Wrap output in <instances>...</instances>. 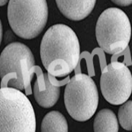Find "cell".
<instances>
[{
  "instance_id": "cell-13",
  "label": "cell",
  "mask_w": 132,
  "mask_h": 132,
  "mask_svg": "<svg viewBox=\"0 0 132 132\" xmlns=\"http://www.w3.org/2000/svg\"><path fill=\"white\" fill-rule=\"evenodd\" d=\"M111 1L118 5L122 7L129 6L132 4V0H111Z\"/></svg>"
},
{
  "instance_id": "cell-3",
  "label": "cell",
  "mask_w": 132,
  "mask_h": 132,
  "mask_svg": "<svg viewBox=\"0 0 132 132\" xmlns=\"http://www.w3.org/2000/svg\"><path fill=\"white\" fill-rule=\"evenodd\" d=\"M36 116L29 98L20 90L0 89V132H36Z\"/></svg>"
},
{
  "instance_id": "cell-15",
  "label": "cell",
  "mask_w": 132,
  "mask_h": 132,
  "mask_svg": "<svg viewBox=\"0 0 132 132\" xmlns=\"http://www.w3.org/2000/svg\"><path fill=\"white\" fill-rule=\"evenodd\" d=\"M9 0H0V6H3L6 5Z\"/></svg>"
},
{
  "instance_id": "cell-14",
  "label": "cell",
  "mask_w": 132,
  "mask_h": 132,
  "mask_svg": "<svg viewBox=\"0 0 132 132\" xmlns=\"http://www.w3.org/2000/svg\"><path fill=\"white\" fill-rule=\"evenodd\" d=\"M2 38H3V27H2V22H1V20H0V45H1V43H2Z\"/></svg>"
},
{
  "instance_id": "cell-5",
  "label": "cell",
  "mask_w": 132,
  "mask_h": 132,
  "mask_svg": "<svg viewBox=\"0 0 132 132\" xmlns=\"http://www.w3.org/2000/svg\"><path fill=\"white\" fill-rule=\"evenodd\" d=\"M95 32L101 49L109 54H116L128 47L131 27L128 16L122 9L110 7L99 16Z\"/></svg>"
},
{
  "instance_id": "cell-6",
  "label": "cell",
  "mask_w": 132,
  "mask_h": 132,
  "mask_svg": "<svg viewBox=\"0 0 132 132\" xmlns=\"http://www.w3.org/2000/svg\"><path fill=\"white\" fill-rule=\"evenodd\" d=\"M98 100L95 81L86 74L73 77L65 88L64 102L67 111L79 122L89 120L95 114Z\"/></svg>"
},
{
  "instance_id": "cell-10",
  "label": "cell",
  "mask_w": 132,
  "mask_h": 132,
  "mask_svg": "<svg viewBox=\"0 0 132 132\" xmlns=\"http://www.w3.org/2000/svg\"><path fill=\"white\" fill-rule=\"evenodd\" d=\"M93 129L95 132H118L116 116L111 110H101L95 116Z\"/></svg>"
},
{
  "instance_id": "cell-8",
  "label": "cell",
  "mask_w": 132,
  "mask_h": 132,
  "mask_svg": "<svg viewBox=\"0 0 132 132\" xmlns=\"http://www.w3.org/2000/svg\"><path fill=\"white\" fill-rule=\"evenodd\" d=\"M48 74L38 76L34 85V96L41 107L51 108L56 104L60 95V87L52 84Z\"/></svg>"
},
{
  "instance_id": "cell-7",
  "label": "cell",
  "mask_w": 132,
  "mask_h": 132,
  "mask_svg": "<svg viewBox=\"0 0 132 132\" xmlns=\"http://www.w3.org/2000/svg\"><path fill=\"white\" fill-rule=\"evenodd\" d=\"M100 85L102 95L109 103L122 104L131 95V73L124 63L112 62L102 70Z\"/></svg>"
},
{
  "instance_id": "cell-2",
  "label": "cell",
  "mask_w": 132,
  "mask_h": 132,
  "mask_svg": "<svg viewBox=\"0 0 132 132\" xmlns=\"http://www.w3.org/2000/svg\"><path fill=\"white\" fill-rule=\"evenodd\" d=\"M35 60L31 50L21 42L9 44L0 55L1 87L23 90L30 87Z\"/></svg>"
},
{
  "instance_id": "cell-12",
  "label": "cell",
  "mask_w": 132,
  "mask_h": 132,
  "mask_svg": "<svg viewBox=\"0 0 132 132\" xmlns=\"http://www.w3.org/2000/svg\"><path fill=\"white\" fill-rule=\"evenodd\" d=\"M120 124L127 131H132V101L125 102L118 110Z\"/></svg>"
},
{
  "instance_id": "cell-4",
  "label": "cell",
  "mask_w": 132,
  "mask_h": 132,
  "mask_svg": "<svg viewBox=\"0 0 132 132\" xmlns=\"http://www.w3.org/2000/svg\"><path fill=\"white\" fill-rule=\"evenodd\" d=\"M48 16L46 0H9L7 17L15 35L32 39L44 30Z\"/></svg>"
},
{
  "instance_id": "cell-11",
  "label": "cell",
  "mask_w": 132,
  "mask_h": 132,
  "mask_svg": "<svg viewBox=\"0 0 132 132\" xmlns=\"http://www.w3.org/2000/svg\"><path fill=\"white\" fill-rule=\"evenodd\" d=\"M41 132H68V122L60 112H50L42 120Z\"/></svg>"
},
{
  "instance_id": "cell-1",
  "label": "cell",
  "mask_w": 132,
  "mask_h": 132,
  "mask_svg": "<svg viewBox=\"0 0 132 132\" xmlns=\"http://www.w3.org/2000/svg\"><path fill=\"white\" fill-rule=\"evenodd\" d=\"M40 53L42 64L48 74L63 77L69 75L78 64L80 56L78 38L65 24L53 25L42 37Z\"/></svg>"
},
{
  "instance_id": "cell-9",
  "label": "cell",
  "mask_w": 132,
  "mask_h": 132,
  "mask_svg": "<svg viewBox=\"0 0 132 132\" xmlns=\"http://www.w3.org/2000/svg\"><path fill=\"white\" fill-rule=\"evenodd\" d=\"M57 7L66 18L81 21L92 12L96 0H56Z\"/></svg>"
}]
</instances>
